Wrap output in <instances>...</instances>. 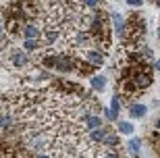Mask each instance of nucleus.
<instances>
[{
	"label": "nucleus",
	"mask_w": 160,
	"mask_h": 158,
	"mask_svg": "<svg viewBox=\"0 0 160 158\" xmlns=\"http://www.w3.org/2000/svg\"><path fill=\"white\" fill-rule=\"evenodd\" d=\"M104 59H106V54L102 52V50H98V48H92V50H88V52L83 54V60L88 64H92L94 69L102 67V64H104Z\"/></svg>",
	"instance_id": "39448f33"
},
{
	"label": "nucleus",
	"mask_w": 160,
	"mask_h": 158,
	"mask_svg": "<svg viewBox=\"0 0 160 158\" xmlns=\"http://www.w3.org/2000/svg\"><path fill=\"white\" fill-rule=\"evenodd\" d=\"M119 146H121L119 135L114 133V131H110V129H108V133H106V137H104V141H102V146H100V148H106V150H117Z\"/></svg>",
	"instance_id": "0eeeda50"
},
{
	"label": "nucleus",
	"mask_w": 160,
	"mask_h": 158,
	"mask_svg": "<svg viewBox=\"0 0 160 158\" xmlns=\"http://www.w3.org/2000/svg\"><path fill=\"white\" fill-rule=\"evenodd\" d=\"M121 81H127L137 92H143V89H148L152 85V69L148 64H127Z\"/></svg>",
	"instance_id": "f03ea898"
},
{
	"label": "nucleus",
	"mask_w": 160,
	"mask_h": 158,
	"mask_svg": "<svg viewBox=\"0 0 160 158\" xmlns=\"http://www.w3.org/2000/svg\"><path fill=\"white\" fill-rule=\"evenodd\" d=\"M96 158H123L117 150H106V148H98Z\"/></svg>",
	"instance_id": "4468645a"
},
{
	"label": "nucleus",
	"mask_w": 160,
	"mask_h": 158,
	"mask_svg": "<svg viewBox=\"0 0 160 158\" xmlns=\"http://www.w3.org/2000/svg\"><path fill=\"white\" fill-rule=\"evenodd\" d=\"M158 40H160V27H158Z\"/></svg>",
	"instance_id": "aec40b11"
},
{
	"label": "nucleus",
	"mask_w": 160,
	"mask_h": 158,
	"mask_svg": "<svg viewBox=\"0 0 160 158\" xmlns=\"http://www.w3.org/2000/svg\"><path fill=\"white\" fill-rule=\"evenodd\" d=\"M119 112H121V100L119 96H112L110 98V108H106L104 115H106V119L110 123H119Z\"/></svg>",
	"instance_id": "423d86ee"
},
{
	"label": "nucleus",
	"mask_w": 160,
	"mask_h": 158,
	"mask_svg": "<svg viewBox=\"0 0 160 158\" xmlns=\"http://www.w3.org/2000/svg\"><path fill=\"white\" fill-rule=\"evenodd\" d=\"M139 148H142V140L133 137V140H129V144H127V152H129L131 156L139 158Z\"/></svg>",
	"instance_id": "f8f14e48"
},
{
	"label": "nucleus",
	"mask_w": 160,
	"mask_h": 158,
	"mask_svg": "<svg viewBox=\"0 0 160 158\" xmlns=\"http://www.w3.org/2000/svg\"><path fill=\"white\" fill-rule=\"evenodd\" d=\"M88 31H89V35H92L94 44H98L100 50L106 54L108 48H110V15L104 13V11L92 13Z\"/></svg>",
	"instance_id": "f257e3e1"
},
{
	"label": "nucleus",
	"mask_w": 160,
	"mask_h": 158,
	"mask_svg": "<svg viewBox=\"0 0 160 158\" xmlns=\"http://www.w3.org/2000/svg\"><path fill=\"white\" fill-rule=\"evenodd\" d=\"M154 67H156V69H158V71H160V63H156V64H154Z\"/></svg>",
	"instance_id": "6ab92c4d"
},
{
	"label": "nucleus",
	"mask_w": 160,
	"mask_h": 158,
	"mask_svg": "<svg viewBox=\"0 0 160 158\" xmlns=\"http://www.w3.org/2000/svg\"><path fill=\"white\" fill-rule=\"evenodd\" d=\"M110 21H112V25H114V31L123 35L125 27H127V21H125L123 15H121V13H110Z\"/></svg>",
	"instance_id": "1a4fd4ad"
},
{
	"label": "nucleus",
	"mask_w": 160,
	"mask_h": 158,
	"mask_svg": "<svg viewBox=\"0 0 160 158\" xmlns=\"http://www.w3.org/2000/svg\"><path fill=\"white\" fill-rule=\"evenodd\" d=\"M36 158H52L50 154H40V156H36Z\"/></svg>",
	"instance_id": "a211bd4d"
},
{
	"label": "nucleus",
	"mask_w": 160,
	"mask_h": 158,
	"mask_svg": "<svg viewBox=\"0 0 160 158\" xmlns=\"http://www.w3.org/2000/svg\"><path fill=\"white\" fill-rule=\"evenodd\" d=\"M89 85H92L94 92H104V89H106V77L104 75H94L89 79Z\"/></svg>",
	"instance_id": "9d476101"
},
{
	"label": "nucleus",
	"mask_w": 160,
	"mask_h": 158,
	"mask_svg": "<svg viewBox=\"0 0 160 158\" xmlns=\"http://www.w3.org/2000/svg\"><path fill=\"white\" fill-rule=\"evenodd\" d=\"M146 112H148V106L143 104V102H131L129 115L133 119H143V117H146Z\"/></svg>",
	"instance_id": "6e6552de"
},
{
	"label": "nucleus",
	"mask_w": 160,
	"mask_h": 158,
	"mask_svg": "<svg viewBox=\"0 0 160 158\" xmlns=\"http://www.w3.org/2000/svg\"><path fill=\"white\" fill-rule=\"evenodd\" d=\"M23 48L27 54H33V52H40L44 46H42L40 40H23Z\"/></svg>",
	"instance_id": "9b49d317"
},
{
	"label": "nucleus",
	"mask_w": 160,
	"mask_h": 158,
	"mask_svg": "<svg viewBox=\"0 0 160 158\" xmlns=\"http://www.w3.org/2000/svg\"><path fill=\"white\" fill-rule=\"evenodd\" d=\"M23 40H42V23L40 21H27L21 29Z\"/></svg>",
	"instance_id": "20e7f679"
},
{
	"label": "nucleus",
	"mask_w": 160,
	"mask_h": 158,
	"mask_svg": "<svg viewBox=\"0 0 160 158\" xmlns=\"http://www.w3.org/2000/svg\"><path fill=\"white\" fill-rule=\"evenodd\" d=\"M6 59H8V63H11L15 69H23V67L29 64V54L25 52V50H21V48H11V50L6 52Z\"/></svg>",
	"instance_id": "7ed1b4c3"
},
{
	"label": "nucleus",
	"mask_w": 160,
	"mask_h": 158,
	"mask_svg": "<svg viewBox=\"0 0 160 158\" xmlns=\"http://www.w3.org/2000/svg\"><path fill=\"white\" fill-rule=\"evenodd\" d=\"M129 6H135V8H137V6H142V2H135V0H131Z\"/></svg>",
	"instance_id": "dca6fc26"
},
{
	"label": "nucleus",
	"mask_w": 160,
	"mask_h": 158,
	"mask_svg": "<svg viewBox=\"0 0 160 158\" xmlns=\"http://www.w3.org/2000/svg\"><path fill=\"white\" fill-rule=\"evenodd\" d=\"M12 123H15L12 115H8V112H6V115H0V127H2V129H6V131H8V129L12 127Z\"/></svg>",
	"instance_id": "2eb2a0df"
},
{
	"label": "nucleus",
	"mask_w": 160,
	"mask_h": 158,
	"mask_svg": "<svg viewBox=\"0 0 160 158\" xmlns=\"http://www.w3.org/2000/svg\"><path fill=\"white\" fill-rule=\"evenodd\" d=\"M117 131L123 133V135H131L135 129H133V123H129V121H119L117 123Z\"/></svg>",
	"instance_id": "ddd939ff"
},
{
	"label": "nucleus",
	"mask_w": 160,
	"mask_h": 158,
	"mask_svg": "<svg viewBox=\"0 0 160 158\" xmlns=\"http://www.w3.org/2000/svg\"><path fill=\"white\" fill-rule=\"evenodd\" d=\"M156 131H158V133H160V117L156 119Z\"/></svg>",
	"instance_id": "f3484780"
}]
</instances>
